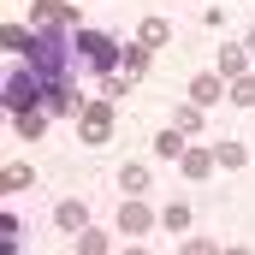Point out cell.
I'll return each instance as SVG.
<instances>
[{
    "label": "cell",
    "instance_id": "6da1fadb",
    "mask_svg": "<svg viewBox=\"0 0 255 255\" xmlns=\"http://www.w3.org/2000/svg\"><path fill=\"white\" fill-rule=\"evenodd\" d=\"M77 54H83V71H101V77H113V65H119V42L113 36H101V30H77Z\"/></svg>",
    "mask_w": 255,
    "mask_h": 255
},
{
    "label": "cell",
    "instance_id": "7a4b0ae2",
    "mask_svg": "<svg viewBox=\"0 0 255 255\" xmlns=\"http://www.w3.org/2000/svg\"><path fill=\"white\" fill-rule=\"evenodd\" d=\"M6 107H12V113H42V107H48V83H42L36 71H30V77L12 71V77H6Z\"/></svg>",
    "mask_w": 255,
    "mask_h": 255
},
{
    "label": "cell",
    "instance_id": "3957f363",
    "mask_svg": "<svg viewBox=\"0 0 255 255\" xmlns=\"http://www.w3.org/2000/svg\"><path fill=\"white\" fill-rule=\"evenodd\" d=\"M77 130H83V142H107L113 136V101H89L77 113Z\"/></svg>",
    "mask_w": 255,
    "mask_h": 255
},
{
    "label": "cell",
    "instance_id": "277c9868",
    "mask_svg": "<svg viewBox=\"0 0 255 255\" xmlns=\"http://www.w3.org/2000/svg\"><path fill=\"white\" fill-rule=\"evenodd\" d=\"M220 89H226V77H220V71H202V77L190 83V101H196V107H214Z\"/></svg>",
    "mask_w": 255,
    "mask_h": 255
},
{
    "label": "cell",
    "instance_id": "5b68a950",
    "mask_svg": "<svg viewBox=\"0 0 255 255\" xmlns=\"http://www.w3.org/2000/svg\"><path fill=\"white\" fill-rule=\"evenodd\" d=\"M214 160H220V154H208V148H184V160H178V166H184L190 178H208V172H214Z\"/></svg>",
    "mask_w": 255,
    "mask_h": 255
},
{
    "label": "cell",
    "instance_id": "8992f818",
    "mask_svg": "<svg viewBox=\"0 0 255 255\" xmlns=\"http://www.w3.org/2000/svg\"><path fill=\"white\" fill-rule=\"evenodd\" d=\"M148 220H154V214H148L142 202H125V208H119V226H125L130 238H136V232H148Z\"/></svg>",
    "mask_w": 255,
    "mask_h": 255
},
{
    "label": "cell",
    "instance_id": "52a82bcc",
    "mask_svg": "<svg viewBox=\"0 0 255 255\" xmlns=\"http://www.w3.org/2000/svg\"><path fill=\"white\" fill-rule=\"evenodd\" d=\"M154 154H160V160H184V130H178V125H172V130H160Z\"/></svg>",
    "mask_w": 255,
    "mask_h": 255
},
{
    "label": "cell",
    "instance_id": "ba28073f",
    "mask_svg": "<svg viewBox=\"0 0 255 255\" xmlns=\"http://www.w3.org/2000/svg\"><path fill=\"white\" fill-rule=\"evenodd\" d=\"M244 54H250V48H220V77H226V83L244 77Z\"/></svg>",
    "mask_w": 255,
    "mask_h": 255
},
{
    "label": "cell",
    "instance_id": "9c48e42d",
    "mask_svg": "<svg viewBox=\"0 0 255 255\" xmlns=\"http://www.w3.org/2000/svg\"><path fill=\"white\" fill-rule=\"evenodd\" d=\"M60 226L65 232H89V208L83 202H60Z\"/></svg>",
    "mask_w": 255,
    "mask_h": 255
},
{
    "label": "cell",
    "instance_id": "30bf717a",
    "mask_svg": "<svg viewBox=\"0 0 255 255\" xmlns=\"http://www.w3.org/2000/svg\"><path fill=\"white\" fill-rule=\"evenodd\" d=\"M166 36H172V24H166V18H148V24H142V48H160Z\"/></svg>",
    "mask_w": 255,
    "mask_h": 255
},
{
    "label": "cell",
    "instance_id": "8fae6325",
    "mask_svg": "<svg viewBox=\"0 0 255 255\" xmlns=\"http://www.w3.org/2000/svg\"><path fill=\"white\" fill-rule=\"evenodd\" d=\"M160 226H166V232H184V226H190V208H184V202H172V208L160 214Z\"/></svg>",
    "mask_w": 255,
    "mask_h": 255
},
{
    "label": "cell",
    "instance_id": "7c38bea8",
    "mask_svg": "<svg viewBox=\"0 0 255 255\" xmlns=\"http://www.w3.org/2000/svg\"><path fill=\"white\" fill-rule=\"evenodd\" d=\"M42 125H48V107H42V113H18V130H24V136H42Z\"/></svg>",
    "mask_w": 255,
    "mask_h": 255
},
{
    "label": "cell",
    "instance_id": "4fadbf2b",
    "mask_svg": "<svg viewBox=\"0 0 255 255\" xmlns=\"http://www.w3.org/2000/svg\"><path fill=\"white\" fill-rule=\"evenodd\" d=\"M119 184H125L130 196H142V190H148V172H142V166H125V178H119Z\"/></svg>",
    "mask_w": 255,
    "mask_h": 255
},
{
    "label": "cell",
    "instance_id": "5bb4252c",
    "mask_svg": "<svg viewBox=\"0 0 255 255\" xmlns=\"http://www.w3.org/2000/svg\"><path fill=\"white\" fill-rule=\"evenodd\" d=\"M172 125H178V130H196V125H202V107H196V101H190V107H178Z\"/></svg>",
    "mask_w": 255,
    "mask_h": 255
},
{
    "label": "cell",
    "instance_id": "9a60e30c",
    "mask_svg": "<svg viewBox=\"0 0 255 255\" xmlns=\"http://www.w3.org/2000/svg\"><path fill=\"white\" fill-rule=\"evenodd\" d=\"M77 250H83V255H107V238H101V232H83Z\"/></svg>",
    "mask_w": 255,
    "mask_h": 255
},
{
    "label": "cell",
    "instance_id": "2e32d148",
    "mask_svg": "<svg viewBox=\"0 0 255 255\" xmlns=\"http://www.w3.org/2000/svg\"><path fill=\"white\" fill-rule=\"evenodd\" d=\"M119 65H125V77H136L148 60H142V48H125V54H119Z\"/></svg>",
    "mask_w": 255,
    "mask_h": 255
},
{
    "label": "cell",
    "instance_id": "e0dca14e",
    "mask_svg": "<svg viewBox=\"0 0 255 255\" xmlns=\"http://www.w3.org/2000/svg\"><path fill=\"white\" fill-rule=\"evenodd\" d=\"M214 154H220V166H244V148H238V142H220Z\"/></svg>",
    "mask_w": 255,
    "mask_h": 255
},
{
    "label": "cell",
    "instance_id": "ac0fdd59",
    "mask_svg": "<svg viewBox=\"0 0 255 255\" xmlns=\"http://www.w3.org/2000/svg\"><path fill=\"white\" fill-rule=\"evenodd\" d=\"M232 95H238V101L250 107V101H255V77H238V83H232Z\"/></svg>",
    "mask_w": 255,
    "mask_h": 255
},
{
    "label": "cell",
    "instance_id": "d6986e66",
    "mask_svg": "<svg viewBox=\"0 0 255 255\" xmlns=\"http://www.w3.org/2000/svg\"><path fill=\"white\" fill-rule=\"evenodd\" d=\"M184 255H220V250H214V244H202V238H196V244H184Z\"/></svg>",
    "mask_w": 255,
    "mask_h": 255
},
{
    "label": "cell",
    "instance_id": "ffe728a7",
    "mask_svg": "<svg viewBox=\"0 0 255 255\" xmlns=\"http://www.w3.org/2000/svg\"><path fill=\"white\" fill-rule=\"evenodd\" d=\"M226 255H250V250H226Z\"/></svg>",
    "mask_w": 255,
    "mask_h": 255
},
{
    "label": "cell",
    "instance_id": "44dd1931",
    "mask_svg": "<svg viewBox=\"0 0 255 255\" xmlns=\"http://www.w3.org/2000/svg\"><path fill=\"white\" fill-rule=\"evenodd\" d=\"M125 255H148V250H125Z\"/></svg>",
    "mask_w": 255,
    "mask_h": 255
},
{
    "label": "cell",
    "instance_id": "7402d4cb",
    "mask_svg": "<svg viewBox=\"0 0 255 255\" xmlns=\"http://www.w3.org/2000/svg\"><path fill=\"white\" fill-rule=\"evenodd\" d=\"M250 54H255V36H250Z\"/></svg>",
    "mask_w": 255,
    "mask_h": 255
},
{
    "label": "cell",
    "instance_id": "603a6c76",
    "mask_svg": "<svg viewBox=\"0 0 255 255\" xmlns=\"http://www.w3.org/2000/svg\"><path fill=\"white\" fill-rule=\"evenodd\" d=\"M42 6H54V0H42Z\"/></svg>",
    "mask_w": 255,
    "mask_h": 255
}]
</instances>
